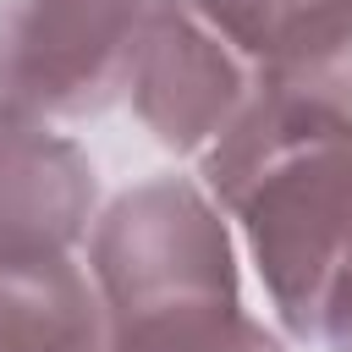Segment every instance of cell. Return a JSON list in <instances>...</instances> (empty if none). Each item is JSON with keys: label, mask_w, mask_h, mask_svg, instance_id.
I'll return each instance as SVG.
<instances>
[{"label": "cell", "mask_w": 352, "mask_h": 352, "mask_svg": "<svg viewBox=\"0 0 352 352\" xmlns=\"http://www.w3.org/2000/svg\"><path fill=\"white\" fill-rule=\"evenodd\" d=\"M88 280L110 330L242 308L236 248L220 204L187 176H154L110 198L88 231Z\"/></svg>", "instance_id": "cell-1"}, {"label": "cell", "mask_w": 352, "mask_h": 352, "mask_svg": "<svg viewBox=\"0 0 352 352\" xmlns=\"http://www.w3.org/2000/svg\"><path fill=\"white\" fill-rule=\"evenodd\" d=\"M220 209L236 214L280 324L314 341L319 302L352 242V143L286 148L248 170Z\"/></svg>", "instance_id": "cell-2"}, {"label": "cell", "mask_w": 352, "mask_h": 352, "mask_svg": "<svg viewBox=\"0 0 352 352\" xmlns=\"http://www.w3.org/2000/svg\"><path fill=\"white\" fill-rule=\"evenodd\" d=\"M165 0H0V110L88 121L126 99L148 16Z\"/></svg>", "instance_id": "cell-3"}, {"label": "cell", "mask_w": 352, "mask_h": 352, "mask_svg": "<svg viewBox=\"0 0 352 352\" xmlns=\"http://www.w3.org/2000/svg\"><path fill=\"white\" fill-rule=\"evenodd\" d=\"M314 143H352V16L324 22L253 72L242 121L204 154V187L220 204L264 160Z\"/></svg>", "instance_id": "cell-4"}, {"label": "cell", "mask_w": 352, "mask_h": 352, "mask_svg": "<svg viewBox=\"0 0 352 352\" xmlns=\"http://www.w3.org/2000/svg\"><path fill=\"white\" fill-rule=\"evenodd\" d=\"M126 99L160 148L204 160L242 121L253 99V66L204 16H192L182 0H165L143 28Z\"/></svg>", "instance_id": "cell-5"}, {"label": "cell", "mask_w": 352, "mask_h": 352, "mask_svg": "<svg viewBox=\"0 0 352 352\" xmlns=\"http://www.w3.org/2000/svg\"><path fill=\"white\" fill-rule=\"evenodd\" d=\"M94 160L50 121L0 110V258H55L94 231Z\"/></svg>", "instance_id": "cell-6"}, {"label": "cell", "mask_w": 352, "mask_h": 352, "mask_svg": "<svg viewBox=\"0 0 352 352\" xmlns=\"http://www.w3.org/2000/svg\"><path fill=\"white\" fill-rule=\"evenodd\" d=\"M104 302L72 253L0 258V352H104Z\"/></svg>", "instance_id": "cell-7"}, {"label": "cell", "mask_w": 352, "mask_h": 352, "mask_svg": "<svg viewBox=\"0 0 352 352\" xmlns=\"http://www.w3.org/2000/svg\"><path fill=\"white\" fill-rule=\"evenodd\" d=\"M192 16H204L253 72L319 33L336 16H352L346 0H182Z\"/></svg>", "instance_id": "cell-8"}, {"label": "cell", "mask_w": 352, "mask_h": 352, "mask_svg": "<svg viewBox=\"0 0 352 352\" xmlns=\"http://www.w3.org/2000/svg\"><path fill=\"white\" fill-rule=\"evenodd\" d=\"M104 352H286V341L242 308H214L110 330Z\"/></svg>", "instance_id": "cell-9"}, {"label": "cell", "mask_w": 352, "mask_h": 352, "mask_svg": "<svg viewBox=\"0 0 352 352\" xmlns=\"http://www.w3.org/2000/svg\"><path fill=\"white\" fill-rule=\"evenodd\" d=\"M314 341L324 352H352V242L330 275V292L319 302V324H314Z\"/></svg>", "instance_id": "cell-10"}, {"label": "cell", "mask_w": 352, "mask_h": 352, "mask_svg": "<svg viewBox=\"0 0 352 352\" xmlns=\"http://www.w3.org/2000/svg\"><path fill=\"white\" fill-rule=\"evenodd\" d=\"M346 6H352V0H346Z\"/></svg>", "instance_id": "cell-11"}]
</instances>
